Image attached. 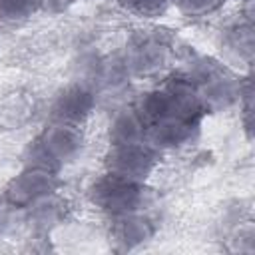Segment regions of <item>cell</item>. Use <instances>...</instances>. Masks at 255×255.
<instances>
[{
	"mask_svg": "<svg viewBox=\"0 0 255 255\" xmlns=\"http://www.w3.org/2000/svg\"><path fill=\"white\" fill-rule=\"evenodd\" d=\"M171 58L169 40L161 34H137L126 48L124 68L128 76H155L159 74Z\"/></svg>",
	"mask_w": 255,
	"mask_h": 255,
	"instance_id": "6",
	"label": "cell"
},
{
	"mask_svg": "<svg viewBox=\"0 0 255 255\" xmlns=\"http://www.w3.org/2000/svg\"><path fill=\"white\" fill-rule=\"evenodd\" d=\"M145 133V122L135 110V106H124L114 112V116L108 122L106 135H108V145L110 143H135L143 141Z\"/></svg>",
	"mask_w": 255,
	"mask_h": 255,
	"instance_id": "12",
	"label": "cell"
},
{
	"mask_svg": "<svg viewBox=\"0 0 255 255\" xmlns=\"http://www.w3.org/2000/svg\"><path fill=\"white\" fill-rule=\"evenodd\" d=\"M116 4L139 18H155L165 12L169 6V0H116Z\"/></svg>",
	"mask_w": 255,
	"mask_h": 255,
	"instance_id": "16",
	"label": "cell"
},
{
	"mask_svg": "<svg viewBox=\"0 0 255 255\" xmlns=\"http://www.w3.org/2000/svg\"><path fill=\"white\" fill-rule=\"evenodd\" d=\"M58 171L44 169V167H24L18 175H14L6 187L2 197L14 209H28L36 201L56 193L60 189Z\"/></svg>",
	"mask_w": 255,
	"mask_h": 255,
	"instance_id": "7",
	"label": "cell"
},
{
	"mask_svg": "<svg viewBox=\"0 0 255 255\" xmlns=\"http://www.w3.org/2000/svg\"><path fill=\"white\" fill-rule=\"evenodd\" d=\"M159 159L161 155L145 141L110 143L104 153V171L129 181L147 183L157 169Z\"/></svg>",
	"mask_w": 255,
	"mask_h": 255,
	"instance_id": "5",
	"label": "cell"
},
{
	"mask_svg": "<svg viewBox=\"0 0 255 255\" xmlns=\"http://www.w3.org/2000/svg\"><path fill=\"white\" fill-rule=\"evenodd\" d=\"M86 197L94 207H98L106 215L147 211L155 201V195L147 187V183L129 181L108 171L90 181Z\"/></svg>",
	"mask_w": 255,
	"mask_h": 255,
	"instance_id": "4",
	"label": "cell"
},
{
	"mask_svg": "<svg viewBox=\"0 0 255 255\" xmlns=\"http://www.w3.org/2000/svg\"><path fill=\"white\" fill-rule=\"evenodd\" d=\"M145 124L161 118H179L189 122H201L205 110L193 86L179 74L163 84L143 92L133 104Z\"/></svg>",
	"mask_w": 255,
	"mask_h": 255,
	"instance_id": "2",
	"label": "cell"
},
{
	"mask_svg": "<svg viewBox=\"0 0 255 255\" xmlns=\"http://www.w3.org/2000/svg\"><path fill=\"white\" fill-rule=\"evenodd\" d=\"M96 110V94L86 82H74L62 88L48 110L50 122L70 124L82 128Z\"/></svg>",
	"mask_w": 255,
	"mask_h": 255,
	"instance_id": "8",
	"label": "cell"
},
{
	"mask_svg": "<svg viewBox=\"0 0 255 255\" xmlns=\"http://www.w3.org/2000/svg\"><path fill=\"white\" fill-rule=\"evenodd\" d=\"M108 235L116 251H133L151 241L155 227L145 211L108 215Z\"/></svg>",
	"mask_w": 255,
	"mask_h": 255,
	"instance_id": "11",
	"label": "cell"
},
{
	"mask_svg": "<svg viewBox=\"0 0 255 255\" xmlns=\"http://www.w3.org/2000/svg\"><path fill=\"white\" fill-rule=\"evenodd\" d=\"M26 211H28L30 227L38 233H48L54 227H58L60 223H64L66 213H68V205L56 191V193L36 201L34 205H30Z\"/></svg>",
	"mask_w": 255,
	"mask_h": 255,
	"instance_id": "13",
	"label": "cell"
},
{
	"mask_svg": "<svg viewBox=\"0 0 255 255\" xmlns=\"http://www.w3.org/2000/svg\"><path fill=\"white\" fill-rule=\"evenodd\" d=\"M38 2H40V12L50 14V16H56V14L66 12L78 0H38Z\"/></svg>",
	"mask_w": 255,
	"mask_h": 255,
	"instance_id": "17",
	"label": "cell"
},
{
	"mask_svg": "<svg viewBox=\"0 0 255 255\" xmlns=\"http://www.w3.org/2000/svg\"><path fill=\"white\" fill-rule=\"evenodd\" d=\"M223 2L225 0H169V6H173L181 16L201 18V16H209L215 10H219Z\"/></svg>",
	"mask_w": 255,
	"mask_h": 255,
	"instance_id": "15",
	"label": "cell"
},
{
	"mask_svg": "<svg viewBox=\"0 0 255 255\" xmlns=\"http://www.w3.org/2000/svg\"><path fill=\"white\" fill-rule=\"evenodd\" d=\"M225 2H239V4H247V2H253V0H225Z\"/></svg>",
	"mask_w": 255,
	"mask_h": 255,
	"instance_id": "19",
	"label": "cell"
},
{
	"mask_svg": "<svg viewBox=\"0 0 255 255\" xmlns=\"http://www.w3.org/2000/svg\"><path fill=\"white\" fill-rule=\"evenodd\" d=\"M199 124L201 122H189V120H179V118H161L145 124V133L143 141L153 147L159 155L161 153H171L177 149H183L191 141H195L199 133Z\"/></svg>",
	"mask_w": 255,
	"mask_h": 255,
	"instance_id": "10",
	"label": "cell"
},
{
	"mask_svg": "<svg viewBox=\"0 0 255 255\" xmlns=\"http://www.w3.org/2000/svg\"><path fill=\"white\" fill-rule=\"evenodd\" d=\"M40 12L38 0H0V22L18 26Z\"/></svg>",
	"mask_w": 255,
	"mask_h": 255,
	"instance_id": "14",
	"label": "cell"
},
{
	"mask_svg": "<svg viewBox=\"0 0 255 255\" xmlns=\"http://www.w3.org/2000/svg\"><path fill=\"white\" fill-rule=\"evenodd\" d=\"M86 147L82 128L50 122L24 149V167H44L60 171L64 165L80 159Z\"/></svg>",
	"mask_w": 255,
	"mask_h": 255,
	"instance_id": "3",
	"label": "cell"
},
{
	"mask_svg": "<svg viewBox=\"0 0 255 255\" xmlns=\"http://www.w3.org/2000/svg\"><path fill=\"white\" fill-rule=\"evenodd\" d=\"M16 209L4 199V197H0V237L10 229V223H12V213H14Z\"/></svg>",
	"mask_w": 255,
	"mask_h": 255,
	"instance_id": "18",
	"label": "cell"
},
{
	"mask_svg": "<svg viewBox=\"0 0 255 255\" xmlns=\"http://www.w3.org/2000/svg\"><path fill=\"white\" fill-rule=\"evenodd\" d=\"M179 76L193 86L205 114L223 112L239 104L243 82H245L227 64L207 56L193 58L189 64H185V70Z\"/></svg>",
	"mask_w": 255,
	"mask_h": 255,
	"instance_id": "1",
	"label": "cell"
},
{
	"mask_svg": "<svg viewBox=\"0 0 255 255\" xmlns=\"http://www.w3.org/2000/svg\"><path fill=\"white\" fill-rule=\"evenodd\" d=\"M251 4H243V18L227 24L219 32V50L227 62V66H245L251 68L255 54V32H253V16Z\"/></svg>",
	"mask_w": 255,
	"mask_h": 255,
	"instance_id": "9",
	"label": "cell"
}]
</instances>
